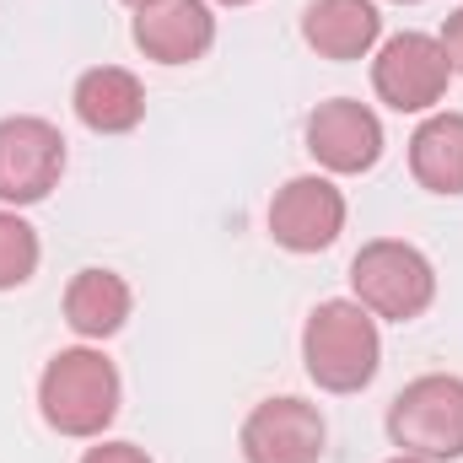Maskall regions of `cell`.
<instances>
[{
    "label": "cell",
    "instance_id": "1",
    "mask_svg": "<svg viewBox=\"0 0 463 463\" xmlns=\"http://www.w3.org/2000/svg\"><path fill=\"white\" fill-rule=\"evenodd\" d=\"M302 361H307V377L324 393H361L383 366L377 318L355 297L318 302L307 313V329H302Z\"/></svg>",
    "mask_w": 463,
    "mask_h": 463
},
{
    "label": "cell",
    "instance_id": "2",
    "mask_svg": "<svg viewBox=\"0 0 463 463\" xmlns=\"http://www.w3.org/2000/svg\"><path fill=\"white\" fill-rule=\"evenodd\" d=\"M38 410L60 437H103L118 415V366L92 345L60 350L38 377Z\"/></svg>",
    "mask_w": 463,
    "mask_h": 463
},
{
    "label": "cell",
    "instance_id": "3",
    "mask_svg": "<svg viewBox=\"0 0 463 463\" xmlns=\"http://www.w3.org/2000/svg\"><path fill=\"white\" fill-rule=\"evenodd\" d=\"M350 291L355 302L372 313V318H393V324H410L431 307L437 297V269L431 259L404 242V237H377L366 242L355 259H350Z\"/></svg>",
    "mask_w": 463,
    "mask_h": 463
},
{
    "label": "cell",
    "instance_id": "4",
    "mask_svg": "<svg viewBox=\"0 0 463 463\" xmlns=\"http://www.w3.org/2000/svg\"><path fill=\"white\" fill-rule=\"evenodd\" d=\"M388 437H393V448L426 463L463 458V377L426 372V377L404 383L399 399L388 404Z\"/></svg>",
    "mask_w": 463,
    "mask_h": 463
},
{
    "label": "cell",
    "instance_id": "5",
    "mask_svg": "<svg viewBox=\"0 0 463 463\" xmlns=\"http://www.w3.org/2000/svg\"><path fill=\"white\" fill-rule=\"evenodd\" d=\"M65 173V135L38 114L0 118V205L22 211L49 200Z\"/></svg>",
    "mask_w": 463,
    "mask_h": 463
},
{
    "label": "cell",
    "instance_id": "6",
    "mask_svg": "<svg viewBox=\"0 0 463 463\" xmlns=\"http://www.w3.org/2000/svg\"><path fill=\"white\" fill-rule=\"evenodd\" d=\"M453 65L431 33H393L372 60V87L399 114H431L448 98Z\"/></svg>",
    "mask_w": 463,
    "mask_h": 463
},
{
    "label": "cell",
    "instance_id": "7",
    "mask_svg": "<svg viewBox=\"0 0 463 463\" xmlns=\"http://www.w3.org/2000/svg\"><path fill=\"white\" fill-rule=\"evenodd\" d=\"M324 415L307 399H264L242 420V458L248 463H318L324 458Z\"/></svg>",
    "mask_w": 463,
    "mask_h": 463
},
{
    "label": "cell",
    "instance_id": "8",
    "mask_svg": "<svg viewBox=\"0 0 463 463\" xmlns=\"http://www.w3.org/2000/svg\"><path fill=\"white\" fill-rule=\"evenodd\" d=\"M340 232H345V194L318 173L291 178L269 200V237L286 253H324Z\"/></svg>",
    "mask_w": 463,
    "mask_h": 463
},
{
    "label": "cell",
    "instance_id": "9",
    "mask_svg": "<svg viewBox=\"0 0 463 463\" xmlns=\"http://www.w3.org/2000/svg\"><path fill=\"white\" fill-rule=\"evenodd\" d=\"M307 151L324 173H366L383 156V118L355 98H329L307 114Z\"/></svg>",
    "mask_w": 463,
    "mask_h": 463
},
{
    "label": "cell",
    "instance_id": "10",
    "mask_svg": "<svg viewBox=\"0 0 463 463\" xmlns=\"http://www.w3.org/2000/svg\"><path fill=\"white\" fill-rule=\"evenodd\" d=\"M216 43V16L205 0H151L135 11V49L156 65H194Z\"/></svg>",
    "mask_w": 463,
    "mask_h": 463
},
{
    "label": "cell",
    "instance_id": "11",
    "mask_svg": "<svg viewBox=\"0 0 463 463\" xmlns=\"http://www.w3.org/2000/svg\"><path fill=\"white\" fill-rule=\"evenodd\" d=\"M71 103H76V118L92 135H129L146 118V87L124 65H98V71H87L76 81Z\"/></svg>",
    "mask_w": 463,
    "mask_h": 463
},
{
    "label": "cell",
    "instance_id": "12",
    "mask_svg": "<svg viewBox=\"0 0 463 463\" xmlns=\"http://www.w3.org/2000/svg\"><path fill=\"white\" fill-rule=\"evenodd\" d=\"M302 38L324 60H366L383 38V16L372 0H313L302 16Z\"/></svg>",
    "mask_w": 463,
    "mask_h": 463
},
{
    "label": "cell",
    "instance_id": "13",
    "mask_svg": "<svg viewBox=\"0 0 463 463\" xmlns=\"http://www.w3.org/2000/svg\"><path fill=\"white\" fill-rule=\"evenodd\" d=\"M410 173L431 194H463V114H431L410 135Z\"/></svg>",
    "mask_w": 463,
    "mask_h": 463
},
{
    "label": "cell",
    "instance_id": "14",
    "mask_svg": "<svg viewBox=\"0 0 463 463\" xmlns=\"http://www.w3.org/2000/svg\"><path fill=\"white\" fill-rule=\"evenodd\" d=\"M129 318V286L114 269H81L71 286H65V324L81 335V340H109L124 329Z\"/></svg>",
    "mask_w": 463,
    "mask_h": 463
},
{
    "label": "cell",
    "instance_id": "15",
    "mask_svg": "<svg viewBox=\"0 0 463 463\" xmlns=\"http://www.w3.org/2000/svg\"><path fill=\"white\" fill-rule=\"evenodd\" d=\"M38 232L27 227L16 211H0V291H16L38 269Z\"/></svg>",
    "mask_w": 463,
    "mask_h": 463
},
{
    "label": "cell",
    "instance_id": "16",
    "mask_svg": "<svg viewBox=\"0 0 463 463\" xmlns=\"http://www.w3.org/2000/svg\"><path fill=\"white\" fill-rule=\"evenodd\" d=\"M81 463H151V453L135 442H98V448H87Z\"/></svg>",
    "mask_w": 463,
    "mask_h": 463
},
{
    "label": "cell",
    "instance_id": "17",
    "mask_svg": "<svg viewBox=\"0 0 463 463\" xmlns=\"http://www.w3.org/2000/svg\"><path fill=\"white\" fill-rule=\"evenodd\" d=\"M437 43H442L448 65H453V76H463V5L448 16V22H442V38H437Z\"/></svg>",
    "mask_w": 463,
    "mask_h": 463
},
{
    "label": "cell",
    "instance_id": "18",
    "mask_svg": "<svg viewBox=\"0 0 463 463\" xmlns=\"http://www.w3.org/2000/svg\"><path fill=\"white\" fill-rule=\"evenodd\" d=\"M388 463H426V458H415V453H399V458H388Z\"/></svg>",
    "mask_w": 463,
    "mask_h": 463
},
{
    "label": "cell",
    "instance_id": "19",
    "mask_svg": "<svg viewBox=\"0 0 463 463\" xmlns=\"http://www.w3.org/2000/svg\"><path fill=\"white\" fill-rule=\"evenodd\" d=\"M124 5H135V11H140V5H151V0H124Z\"/></svg>",
    "mask_w": 463,
    "mask_h": 463
},
{
    "label": "cell",
    "instance_id": "20",
    "mask_svg": "<svg viewBox=\"0 0 463 463\" xmlns=\"http://www.w3.org/2000/svg\"><path fill=\"white\" fill-rule=\"evenodd\" d=\"M222 5H253V0H222Z\"/></svg>",
    "mask_w": 463,
    "mask_h": 463
},
{
    "label": "cell",
    "instance_id": "21",
    "mask_svg": "<svg viewBox=\"0 0 463 463\" xmlns=\"http://www.w3.org/2000/svg\"><path fill=\"white\" fill-rule=\"evenodd\" d=\"M399 5H415V0H399Z\"/></svg>",
    "mask_w": 463,
    "mask_h": 463
}]
</instances>
